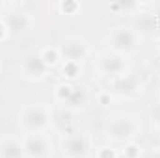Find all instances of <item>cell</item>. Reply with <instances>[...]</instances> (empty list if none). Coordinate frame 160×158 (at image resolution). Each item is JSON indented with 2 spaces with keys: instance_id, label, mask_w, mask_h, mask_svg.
Here are the masks:
<instances>
[{
  "instance_id": "cell-1",
  "label": "cell",
  "mask_w": 160,
  "mask_h": 158,
  "mask_svg": "<svg viewBox=\"0 0 160 158\" xmlns=\"http://www.w3.org/2000/svg\"><path fill=\"white\" fill-rule=\"evenodd\" d=\"M19 125L26 134H45L52 126V112L43 104H26L19 114Z\"/></svg>"
},
{
  "instance_id": "cell-2",
  "label": "cell",
  "mask_w": 160,
  "mask_h": 158,
  "mask_svg": "<svg viewBox=\"0 0 160 158\" xmlns=\"http://www.w3.org/2000/svg\"><path fill=\"white\" fill-rule=\"evenodd\" d=\"M138 132H140V125L130 116L118 114V116H112L104 121V136L110 141H116V143L134 141Z\"/></svg>"
},
{
  "instance_id": "cell-3",
  "label": "cell",
  "mask_w": 160,
  "mask_h": 158,
  "mask_svg": "<svg viewBox=\"0 0 160 158\" xmlns=\"http://www.w3.org/2000/svg\"><path fill=\"white\" fill-rule=\"evenodd\" d=\"M140 39H142V37L134 32L132 26L121 24V26H116V28L110 32V36H108V47H110L108 50L118 52V54H123V56H128V54H132V52L138 50Z\"/></svg>"
},
{
  "instance_id": "cell-4",
  "label": "cell",
  "mask_w": 160,
  "mask_h": 158,
  "mask_svg": "<svg viewBox=\"0 0 160 158\" xmlns=\"http://www.w3.org/2000/svg\"><path fill=\"white\" fill-rule=\"evenodd\" d=\"M97 71L101 75H104L106 78H118L121 75H125L128 71V62H127V56L118 54V52H112V50H104L97 56Z\"/></svg>"
},
{
  "instance_id": "cell-5",
  "label": "cell",
  "mask_w": 160,
  "mask_h": 158,
  "mask_svg": "<svg viewBox=\"0 0 160 158\" xmlns=\"http://www.w3.org/2000/svg\"><path fill=\"white\" fill-rule=\"evenodd\" d=\"M48 67L45 65V62L41 60L39 50H28L22 54L21 58V75L30 82H39L47 78L48 75Z\"/></svg>"
},
{
  "instance_id": "cell-6",
  "label": "cell",
  "mask_w": 160,
  "mask_h": 158,
  "mask_svg": "<svg viewBox=\"0 0 160 158\" xmlns=\"http://www.w3.org/2000/svg\"><path fill=\"white\" fill-rule=\"evenodd\" d=\"M62 62H75V63H82L88 56H89V47L88 43L78 37V36H67L63 37L62 43L58 45Z\"/></svg>"
},
{
  "instance_id": "cell-7",
  "label": "cell",
  "mask_w": 160,
  "mask_h": 158,
  "mask_svg": "<svg viewBox=\"0 0 160 158\" xmlns=\"http://www.w3.org/2000/svg\"><path fill=\"white\" fill-rule=\"evenodd\" d=\"M140 87H142V82L138 78V75L127 71L125 75H121L118 78L108 80V89L106 91L110 95H118V97L128 99V97H134L140 91Z\"/></svg>"
},
{
  "instance_id": "cell-8",
  "label": "cell",
  "mask_w": 160,
  "mask_h": 158,
  "mask_svg": "<svg viewBox=\"0 0 160 158\" xmlns=\"http://www.w3.org/2000/svg\"><path fill=\"white\" fill-rule=\"evenodd\" d=\"M21 141L26 158H48L52 153V141L47 134H24Z\"/></svg>"
},
{
  "instance_id": "cell-9",
  "label": "cell",
  "mask_w": 160,
  "mask_h": 158,
  "mask_svg": "<svg viewBox=\"0 0 160 158\" xmlns=\"http://www.w3.org/2000/svg\"><path fill=\"white\" fill-rule=\"evenodd\" d=\"M89 151V141L80 132H69L62 141L63 158H86Z\"/></svg>"
},
{
  "instance_id": "cell-10",
  "label": "cell",
  "mask_w": 160,
  "mask_h": 158,
  "mask_svg": "<svg viewBox=\"0 0 160 158\" xmlns=\"http://www.w3.org/2000/svg\"><path fill=\"white\" fill-rule=\"evenodd\" d=\"M4 21H6V26L9 30V36H21L24 32L30 30L32 26V15L24 9H11L4 15Z\"/></svg>"
},
{
  "instance_id": "cell-11",
  "label": "cell",
  "mask_w": 160,
  "mask_h": 158,
  "mask_svg": "<svg viewBox=\"0 0 160 158\" xmlns=\"http://www.w3.org/2000/svg\"><path fill=\"white\" fill-rule=\"evenodd\" d=\"M132 28L134 32L142 37V36H151L155 34V30L158 28V17L153 13H138L132 21Z\"/></svg>"
},
{
  "instance_id": "cell-12",
  "label": "cell",
  "mask_w": 160,
  "mask_h": 158,
  "mask_svg": "<svg viewBox=\"0 0 160 158\" xmlns=\"http://www.w3.org/2000/svg\"><path fill=\"white\" fill-rule=\"evenodd\" d=\"M0 158H26L22 141L13 136L2 138L0 140Z\"/></svg>"
},
{
  "instance_id": "cell-13",
  "label": "cell",
  "mask_w": 160,
  "mask_h": 158,
  "mask_svg": "<svg viewBox=\"0 0 160 158\" xmlns=\"http://www.w3.org/2000/svg\"><path fill=\"white\" fill-rule=\"evenodd\" d=\"M88 104H89V91H88V87L75 86V89H73L71 97L67 99V102L63 104V108L69 110V112H78V110H84Z\"/></svg>"
},
{
  "instance_id": "cell-14",
  "label": "cell",
  "mask_w": 160,
  "mask_h": 158,
  "mask_svg": "<svg viewBox=\"0 0 160 158\" xmlns=\"http://www.w3.org/2000/svg\"><path fill=\"white\" fill-rule=\"evenodd\" d=\"M39 54H41V60L45 62V65L48 69L62 63V56H60L58 47H43V48H39Z\"/></svg>"
},
{
  "instance_id": "cell-15",
  "label": "cell",
  "mask_w": 160,
  "mask_h": 158,
  "mask_svg": "<svg viewBox=\"0 0 160 158\" xmlns=\"http://www.w3.org/2000/svg\"><path fill=\"white\" fill-rule=\"evenodd\" d=\"M63 82H73L80 77L82 73V63H75V62H62V69H60Z\"/></svg>"
},
{
  "instance_id": "cell-16",
  "label": "cell",
  "mask_w": 160,
  "mask_h": 158,
  "mask_svg": "<svg viewBox=\"0 0 160 158\" xmlns=\"http://www.w3.org/2000/svg\"><path fill=\"white\" fill-rule=\"evenodd\" d=\"M73 89H75V84H73V82H60V84L54 87V101L60 102V104H65L67 99L71 97Z\"/></svg>"
},
{
  "instance_id": "cell-17",
  "label": "cell",
  "mask_w": 160,
  "mask_h": 158,
  "mask_svg": "<svg viewBox=\"0 0 160 158\" xmlns=\"http://www.w3.org/2000/svg\"><path fill=\"white\" fill-rule=\"evenodd\" d=\"M80 9H82V6H80V2H77V0H62V2H58V11L62 15L75 17V15H78Z\"/></svg>"
},
{
  "instance_id": "cell-18",
  "label": "cell",
  "mask_w": 160,
  "mask_h": 158,
  "mask_svg": "<svg viewBox=\"0 0 160 158\" xmlns=\"http://www.w3.org/2000/svg\"><path fill=\"white\" fill-rule=\"evenodd\" d=\"M121 156L123 158H140L142 156V147L136 141H128V143H125V147L121 151Z\"/></svg>"
},
{
  "instance_id": "cell-19",
  "label": "cell",
  "mask_w": 160,
  "mask_h": 158,
  "mask_svg": "<svg viewBox=\"0 0 160 158\" xmlns=\"http://www.w3.org/2000/svg\"><path fill=\"white\" fill-rule=\"evenodd\" d=\"M149 119H151V125L157 130H160V101L151 104V108H149Z\"/></svg>"
},
{
  "instance_id": "cell-20",
  "label": "cell",
  "mask_w": 160,
  "mask_h": 158,
  "mask_svg": "<svg viewBox=\"0 0 160 158\" xmlns=\"http://www.w3.org/2000/svg\"><path fill=\"white\" fill-rule=\"evenodd\" d=\"M97 158H119V153H118L114 147L104 145V147H101V149L97 151Z\"/></svg>"
},
{
  "instance_id": "cell-21",
  "label": "cell",
  "mask_w": 160,
  "mask_h": 158,
  "mask_svg": "<svg viewBox=\"0 0 160 158\" xmlns=\"http://www.w3.org/2000/svg\"><path fill=\"white\" fill-rule=\"evenodd\" d=\"M110 101H112V95H110L108 91H101V93L97 95V102H99L101 106H108Z\"/></svg>"
},
{
  "instance_id": "cell-22",
  "label": "cell",
  "mask_w": 160,
  "mask_h": 158,
  "mask_svg": "<svg viewBox=\"0 0 160 158\" xmlns=\"http://www.w3.org/2000/svg\"><path fill=\"white\" fill-rule=\"evenodd\" d=\"M8 37H9V30H8V26H6L4 17H0V43H2V41H6Z\"/></svg>"
},
{
  "instance_id": "cell-23",
  "label": "cell",
  "mask_w": 160,
  "mask_h": 158,
  "mask_svg": "<svg viewBox=\"0 0 160 158\" xmlns=\"http://www.w3.org/2000/svg\"><path fill=\"white\" fill-rule=\"evenodd\" d=\"M155 50H157V54L160 56V36L157 37V41H155Z\"/></svg>"
}]
</instances>
